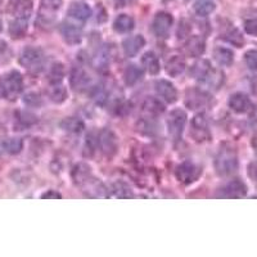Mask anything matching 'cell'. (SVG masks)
I'll return each mask as SVG.
<instances>
[{
  "label": "cell",
  "mask_w": 257,
  "mask_h": 257,
  "mask_svg": "<svg viewBox=\"0 0 257 257\" xmlns=\"http://www.w3.org/2000/svg\"><path fill=\"white\" fill-rule=\"evenodd\" d=\"M25 103L29 105H32V107H38V105L41 104V98L38 94L30 93L25 96Z\"/></svg>",
  "instance_id": "36"
},
{
  "label": "cell",
  "mask_w": 257,
  "mask_h": 257,
  "mask_svg": "<svg viewBox=\"0 0 257 257\" xmlns=\"http://www.w3.org/2000/svg\"><path fill=\"white\" fill-rule=\"evenodd\" d=\"M156 91L167 103H175L178 99V90L167 80H158L156 82Z\"/></svg>",
  "instance_id": "10"
},
{
  "label": "cell",
  "mask_w": 257,
  "mask_h": 257,
  "mask_svg": "<svg viewBox=\"0 0 257 257\" xmlns=\"http://www.w3.org/2000/svg\"><path fill=\"white\" fill-rule=\"evenodd\" d=\"M143 109L151 116H158L165 111V104L161 102L158 98L155 96H149L144 100L143 103Z\"/></svg>",
  "instance_id": "18"
},
{
  "label": "cell",
  "mask_w": 257,
  "mask_h": 257,
  "mask_svg": "<svg viewBox=\"0 0 257 257\" xmlns=\"http://www.w3.org/2000/svg\"><path fill=\"white\" fill-rule=\"evenodd\" d=\"M185 70V62L180 56H174L167 61L166 63V72L170 76L176 77L184 72Z\"/></svg>",
  "instance_id": "17"
},
{
  "label": "cell",
  "mask_w": 257,
  "mask_h": 257,
  "mask_svg": "<svg viewBox=\"0 0 257 257\" xmlns=\"http://www.w3.org/2000/svg\"><path fill=\"white\" fill-rule=\"evenodd\" d=\"M187 122V113L183 109H174L167 118V128L169 134L175 139H180L183 130Z\"/></svg>",
  "instance_id": "3"
},
{
  "label": "cell",
  "mask_w": 257,
  "mask_h": 257,
  "mask_svg": "<svg viewBox=\"0 0 257 257\" xmlns=\"http://www.w3.org/2000/svg\"><path fill=\"white\" fill-rule=\"evenodd\" d=\"M210 70H211V66L207 61H199L192 67V70H190V75H193L197 80L202 81V79L207 75V72Z\"/></svg>",
  "instance_id": "32"
},
{
  "label": "cell",
  "mask_w": 257,
  "mask_h": 257,
  "mask_svg": "<svg viewBox=\"0 0 257 257\" xmlns=\"http://www.w3.org/2000/svg\"><path fill=\"white\" fill-rule=\"evenodd\" d=\"M20 62L29 72L39 73L44 68V54L38 48L29 47L24 49Z\"/></svg>",
  "instance_id": "2"
},
{
  "label": "cell",
  "mask_w": 257,
  "mask_h": 257,
  "mask_svg": "<svg viewBox=\"0 0 257 257\" xmlns=\"http://www.w3.org/2000/svg\"><path fill=\"white\" fill-rule=\"evenodd\" d=\"M70 82L75 90H84L90 84V77L81 67H73L70 75Z\"/></svg>",
  "instance_id": "12"
},
{
  "label": "cell",
  "mask_w": 257,
  "mask_h": 257,
  "mask_svg": "<svg viewBox=\"0 0 257 257\" xmlns=\"http://www.w3.org/2000/svg\"><path fill=\"white\" fill-rule=\"evenodd\" d=\"M142 63H143V67L146 68L151 75H156V73L160 72V62H158L157 56H156L153 52H147L146 54L142 57Z\"/></svg>",
  "instance_id": "19"
},
{
  "label": "cell",
  "mask_w": 257,
  "mask_h": 257,
  "mask_svg": "<svg viewBox=\"0 0 257 257\" xmlns=\"http://www.w3.org/2000/svg\"><path fill=\"white\" fill-rule=\"evenodd\" d=\"M50 85H52V86L48 89V95H49L50 99H52L54 103L64 102L66 98H67V90H66V88L62 86L61 82H59V84H50Z\"/></svg>",
  "instance_id": "26"
},
{
  "label": "cell",
  "mask_w": 257,
  "mask_h": 257,
  "mask_svg": "<svg viewBox=\"0 0 257 257\" xmlns=\"http://www.w3.org/2000/svg\"><path fill=\"white\" fill-rule=\"evenodd\" d=\"M222 81H224V75H222L220 71L212 70V68H211V70L207 72V75L202 79V82H203L205 85H207L208 88H215V89L219 88L220 85L222 84Z\"/></svg>",
  "instance_id": "24"
},
{
  "label": "cell",
  "mask_w": 257,
  "mask_h": 257,
  "mask_svg": "<svg viewBox=\"0 0 257 257\" xmlns=\"http://www.w3.org/2000/svg\"><path fill=\"white\" fill-rule=\"evenodd\" d=\"M27 26H29V18L27 17H16L15 21L11 24L9 27V32L13 38H21L25 35V32L27 31Z\"/></svg>",
  "instance_id": "22"
},
{
  "label": "cell",
  "mask_w": 257,
  "mask_h": 257,
  "mask_svg": "<svg viewBox=\"0 0 257 257\" xmlns=\"http://www.w3.org/2000/svg\"><path fill=\"white\" fill-rule=\"evenodd\" d=\"M144 44H146V40H144V38L142 35L130 36V38L123 40V52H125V54L127 57H135L138 53L141 52Z\"/></svg>",
  "instance_id": "13"
},
{
  "label": "cell",
  "mask_w": 257,
  "mask_h": 257,
  "mask_svg": "<svg viewBox=\"0 0 257 257\" xmlns=\"http://www.w3.org/2000/svg\"><path fill=\"white\" fill-rule=\"evenodd\" d=\"M244 30L248 35L257 38V20H248L244 22Z\"/></svg>",
  "instance_id": "37"
},
{
  "label": "cell",
  "mask_w": 257,
  "mask_h": 257,
  "mask_svg": "<svg viewBox=\"0 0 257 257\" xmlns=\"http://www.w3.org/2000/svg\"><path fill=\"white\" fill-rule=\"evenodd\" d=\"M206 103H207V96H206L205 93H202L199 90H193L188 93L187 105L190 108H201L202 105H205Z\"/></svg>",
  "instance_id": "23"
},
{
  "label": "cell",
  "mask_w": 257,
  "mask_h": 257,
  "mask_svg": "<svg viewBox=\"0 0 257 257\" xmlns=\"http://www.w3.org/2000/svg\"><path fill=\"white\" fill-rule=\"evenodd\" d=\"M132 0H114V4H116L117 8H123V7L127 6Z\"/></svg>",
  "instance_id": "40"
},
{
  "label": "cell",
  "mask_w": 257,
  "mask_h": 257,
  "mask_svg": "<svg viewBox=\"0 0 257 257\" xmlns=\"http://www.w3.org/2000/svg\"><path fill=\"white\" fill-rule=\"evenodd\" d=\"M192 130L190 134L197 142H205L210 139V128H208V121L203 113L196 114L193 117L192 125H190Z\"/></svg>",
  "instance_id": "4"
},
{
  "label": "cell",
  "mask_w": 257,
  "mask_h": 257,
  "mask_svg": "<svg viewBox=\"0 0 257 257\" xmlns=\"http://www.w3.org/2000/svg\"><path fill=\"white\" fill-rule=\"evenodd\" d=\"M22 147H24V143H22V139H20V138H9V139H6L2 143V148L7 153H9V155H17V153H20Z\"/></svg>",
  "instance_id": "29"
},
{
  "label": "cell",
  "mask_w": 257,
  "mask_h": 257,
  "mask_svg": "<svg viewBox=\"0 0 257 257\" xmlns=\"http://www.w3.org/2000/svg\"><path fill=\"white\" fill-rule=\"evenodd\" d=\"M4 89V96L15 95L18 94L22 88H24V82H22V76L17 71H12L6 76V79L2 81Z\"/></svg>",
  "instance_id": "9"
},
{
  "label": "cell",
  "mask_w": 257,
  "mask_h": 257,
  "mask_svg": "<svg viewBox=\"0 0 257 257\" xmlns=\"http://www.w3.org/2000/svg\"><path fill=\"white\" fill-rule=\"evenodd\" d=\"M117 138L111 130H102L98 134V148L108 157H112L117 152Z\"/></svg>",
  "instance_id": "6"
},
{
  "label": "cell",
  "mask_w": 257,
  "mask_h": 257,
  "mask_svg": "<svg viewBox=\"0 0 257 257\" xmlns=\"http://www.w3.org/2000/svg\"><path fill=\"white\" fill-rule=\"evenodd\" d=\"M205 40L199 36H192L185 44V52L190 57H201L205 53Z\"/></svg>",
  "instance_id": "16"
},
{
  "label": "cell",
  "mask_w": 257,
  "mask_h": 257,
  "mask_svg": "<svg viewBox=\"0 0 257 257\" xmlns=\"http://www.w3.org/2000/svg\"><path fill=\"white\" fill-rule=\"evenodd\" d=\"M213 57H215V59H216V62L220 66H226V67L233 63L234 59L233 52L228 49V48H217L215 53H213Z\"/></svg>",
  "instance_id": "25"
},
{
  "label": "cell",
  "mask_w": 257,
  "mask_h": 257,
  "mask_svg": "<svg viewBox=\"0 0 257 257\" xmlns=\"http://www.w3.org/2000/svg\"><path fill=\"white\" fill-rule=\"evenodd\" d=\"M244 61L249 70L257 71V50H248L245 53Z\"/></svg>",
  "instance_id": "35"
},
{
  "label": "cell",
  "mask_w": 257,
  "mask_h": 257,
  "mask_svg": "<svg viewBox=\"0 0 257 257\" xmlns=\"http://www.w3.org/2000/svg\"><path fill=\"white\" fill-rule=\"evenodd\" d=\"M112 193H113V197L116 198H130L133 197L132 189L128 188L127 184L122 183V181H117L112 185Z\"/></svg>",
  "instance_id": "33"
},
{
  "label": "cell",
  "mask_w": 257,
  "mask_h": 257,
  "mask_svg": "<svg viewBox=\"0 0 257 257\" xmlns=\"http://www.w3.org/2000/svg\"><path fill=\"white\" fill-rule=\"evenodd\" d=\"M61 126L66 132L72 133V134H80L84 130V122L79 120V118H75V117L64 118L61 122Z\"/></svg>",
  "instance_id": "28"
},
{
  "label": "cell",
  "mask_w": 257,
  "mask_h": 257,
  "mask_svg": "<svg viewBox=\"0 0 257 257\" xmlns=\"http://www.w3.org/2000/svg\"><path fill=\"white\" fill-rule=\"evenodd\" d=\"M64 77V68L63 64L58 63H53L49 68V73H48V80H49L50 84H59V82L63 80Z\"/></svg>",
  "instance_id": "30"
},
{
  "label": "cell",
  "mask_w": 257,
  "mask_h": 257,
  "mask_svg": "<svg viewBox=\"0 0 257 257\" xmlns=\"http://www.w3.org/2000/svg\"><path fill=\"white\" fill-rule=\"evenodd\" d=\"M248 175L252 180L257 183V161L256 162H252L248 166Z\"/></svg>",
  "instance_id": "38"
},
{
  "label": "cell",
  "mask_w": 257,
  "mask_h": 257,
  "mask_svg": "<svg viewBox=\"0 0 257 257\" xmlns=\"http://www.w3.org/2000/svg\"><path fill=\"white\" fill-rule=\"evenodd\" d=\"M173 16L166 12H160L153 20L152 29L158 38H167L173 26Z\"/></svg>",
  "instance_id": "8"
},
{
  "label": "cell",
  "mask_w": 257,
  "mask_h": 257,
  "mask_svg": "<svg viewBox=\"0 0 257 257\" xmlns=\"http://www.w3.org/2000/svg\"><path fill=\"white\" fill-rule=\"evenodd\" d=\"M68 16L73 18V20L85 22V21L90 18L91 9L88 4L76 2V3L71 4L70 8H68Z\"/></svg>",
  "instance_id": "14"
},
{
  "label": "cell",
  "mask_w": 257,
  "mask_h": 257,
  "mask_svg": "<svg viewBox=\"0 0 257 257\" xmlns=\"http://www.w3.org/2000/svg\"><path fill=\"white\" fill-rule=\"evenodd\" d=\"M41 198L44 199H58V198H62V196L59 194L58 192H56V190H48L47 193H44L43 196H41Z\"/></svg>",
  "instance_id": "39"
},
{
  "label": "cell",
  "mask_w": 257,
  "mask_h": 257,
  "mask_svg": "<svg viewBox=\"0 0 257 257\" xmlns=\"http://www.w3.org/2000/svg\"><path fill=\"white\" fill-rule=\"evenodd\" d=\"M0 30H2V22H0Z\"/></svg>",
  "instance_id": "41"
},
{
  "label": "cell",
  "mask_w": 257,
  "mask_h": 257,
  "mask_svg": "<svg viewBox=\"0 0 257 257\" xmlns=\"http://www.w3.org/2000/svg\"><path fill=\"white\" fill-rule=\"evenodd\" d=\"M32 11L31 0H16L13 6V12L16 17H27L30 18Z\"/></svg>",
  "instance_id": "27"
},
{
  "label": "cell",
  "mask_w": 257,
  "mask_h": 257,
  "mask_svg": "<svg viewBox=\"0 0 257 257\" xmlns=\"http://www.w3.org/2000/svg\"><path fill=\"white\" fill-rule=\"evenodd\" d=\"M247 194V187L239 179H234L225 184L217 193L220 198H243Z\"/></svg>",
  "instance_id": "5"
},
{
  "label": "cell",
  "mask_w": 257,
  "mask_h": 257,
  "mask_svg": "<svg viewBox=\"0 0 257 257\" xmlns=\"http://www.w3.org/2000/svg\"><path fill=\"white\" fill-rule=\"evenodd\" d=\"M113 29L120 34H126L134 29V20L127 15H120L114 20Z\"/></svg>",
  "instance_id": "20"
},
{
  "label": "cell",
  "mask_w": 257,
  "mask_h": 257,
  "mask_svg": "<svg viewBox=\"0 0 257 257\" xmlns=\"http://www.w3.org/2000/svg\"><path fill=\"white\" fill-rule=\"evenodd\" d=\"M143 77V70L141 67H138L137 64H130L125 70L123 73V79H125L126 85H135L138 81H141Z\"/></svg>",
  "instance_id": "21"
},
{
  "label": "cell",
  "mask_w": 257,
  "mask_h": 257,
  "mask_svg": "<svg viewBox=\"0 0 257 257\" xmlns=\"http://www.w3.org/2000/svg\"><path fill=\"white\" fill-rule=\"evenodd\" d=\"M62 35H63L64 40L70 43V44H77L81 40L82 36V31L79 26L73 24H63L61 27Z\"/></svg>",
  "instance_id": "15"
},
{
  "label": "cell",
  "mask_w": 257,
  "mask_h": 257,
  "mask_svg": "<svg viewBox=\"0 0 257 257\" xmlns=\"http://www.w3.org/2000/svg\"><path fill=\"white\" fill-rule=\"evenodd\" d=\"M229 107L237 113H247V112L251 111L252 103L245 94L235 93L229 99Z\"/></svg>",
  "instance_id": "11"
},
{
  "label": "cell",
  "mask_w": 257,
  "mask_h": 257,
  "mask_svg": "<svg viewBox=\"0 0 257 257\" xmlns=\"http://www.w3.org/2000/svg\"><path fill=\"white\" fill-rule=\"evenodd\" d=\"M194 11L198 16L205 17V16L211 15L215 11V4L211 0H197L194 3Z\"/></svg>",
  "instance_id": "31"
},
{
  "label": "cell",
  "mask_w": 257,
  "mask_h": 257,
  "mask_svg": "<svg viewBox=\"0 0 257 257\" xmlns=\"http://www.w3.org/2000/svg\"><path fill=\"white\" fill-rule=\"evenodd\" d=\"M215 169L221 176H228L235 173L238 169L237 153L233 149H221L215 160Z\"/></svg>",
  "instance_id": "1"
},
{
  "label": "cell",
  "mask_w": 257,
  "mask_h": 257,
  "mask_svg": "<svg viewBox=\"0 0 257 257\" xmlns=\"http://www.w3.org/2000/svg\"><path fill=\"white\" fill-rule=\"evenodd\" d=\"M199 169L194 164L185 161L181 165H179L176 169V178L183 184H192L193 181H196L199 176Z\"/></svg>",
  "instance_id": "7"
},
{
  "label": "cell",
  "mask_w": 257,
  "mask_h": 257,
  "mask_svg": "<svg viewBox=\"0 0 257 257\" xmlns=\"http://www.w3.org/2000/svg\"><path fill=\"white\" fill-rule=\"evenodd\" d=\"M62 0H41V13L39 17H45L48 13L56 12L61 8Z\"/></svg>",
  "instance_id": "34"
}]
</instances>
